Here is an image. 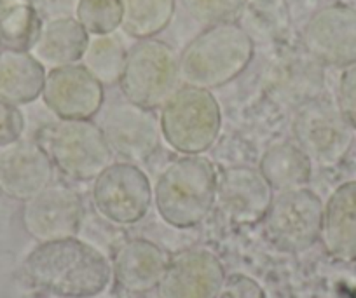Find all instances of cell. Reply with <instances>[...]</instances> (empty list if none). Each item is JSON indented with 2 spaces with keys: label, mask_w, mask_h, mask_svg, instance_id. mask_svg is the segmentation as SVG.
<instances>
[{
  "label": "cell",
  "mask_w": 356,
  "mask_h": 298,
  "mask_svg": "<svg viewBox=\"0 0 356 298\" xmlns=\"http://www.w3.org/2000/svg\"><path fill=\"white\" fill-rule=\"evenodd\" d=\"M74 18L89 35H108L121 28V0H77Z\"/></svg>",
  "instance_id": "cell-25"
},
{
  "label": "cell",
  "mask_w": 356,
  "mask_h": 298,
  "mask_svg": "<svg viewBox=\"0 0 356 298\" xmlns=\"http://www.w3.org/2000/svg\"><path fill=\"white\" fill-rule=\"evenodd\" d=\"M22 2H26V0H0V19L4 18L11 9H15L16 6L22 4Z\"/></svg>",
  "instance_id": "cell-31"
},
{
  "label": "cell",
  "mask_w": 356,
  "mask_h": 298,
  "mask_svg": "<svg viewBox=\"0 0 356 298\" xmlns=\"http://www.w3.org/2000/svg\"><path fill=\"white\" fill-rule=\"evenodd\" d=\"M121 28L136 40L154 39L170 26L177 0H121Z\"/></svg>",
  "instance_id": "cell-22"
},
{
  "label": "cell",
  "mask_w": 356,
  "mask_h": 298,
  "mask_svg": "<svg viewBox=\"0 0 356 298\" xmlns=\"http://www.w3.org/2000/svg\"><path fill=\"white\" fill-rule=\"evenodd\" d=\"M25 128L26 119L19 107L0 99V149L19 142Z\"/></svg>",
  "instance_id": "cell-27"
},
{
  "label": "cell",
  "mask_w": 356,
  "mask_h": 298,
  "mask_svg": "<svg viewBox=\"0 0 356 298\" xmlns=\"http://www.w3.org/2000/svg\"><path fill=\"white\" fill-rule=\"evenodd\" d=\"M337 105L353 131H356V63L342 68L337 88Z\"/></svg>",
  "instance_id": "cell-28"
},
{
  "label": "cell",
  "mask_w": 356,
  "mask_h": 298,
  "mask_svg": "<svg viewBox=\"0 0 356 298\" xmlns=\"http://www.w3.org/2000/svg\"><path fill=\"white\" fill-rule=\"evenodd\" d=\"M35 140L60 171L74 181H93L114 163L100 126L84 119H56L40 126Z\"/></svg>",
  "instance_id": "cell-4"
},
{
  "label": "cell",
  "mask_w": 356,
  "mask_h": 298,
  "mask_svg": "<svg viewBox=\"0 0 356 298\" xmlns=\"http://www.w3.org/2000/svg\"><path fill=\"white\" fill-rule=\"evenodd\" d=\"M91 201L104 220L126 227L142 222L154 204V187L135 163H112L93 180Z\"/></svg>",
  "instance_id": "cell-8"
},
{
  "label": "cell",
  "mask_w": 356,
  "mask_h": 298,
  "mask_svg": "<svg viewBox=\"0 0 356 298\" xmlns=\"http://www.w3.org/2000/svg\"><path fill=\"white\" fill-rule=\"evenodd\" d=\"M84 218V204L77 192L67 185H53L25 201L23 227L35 241L47 242L74 238Z\"/></svg>",
  "instance_id": "cell-11"
},
{
  "label": "cell",
  "mask_w": 356,
  "mask_h": 298,
  "mask_svg": "<svg viewBox=\"0 0 356 298\" xmlns=\"http://www.w3.org/2000/svg\"><path fill=\"white\" fill-rule=\"evenodd\" d=\"M53 176V163L35 140L0 149V190L8 197L25 203L49 187Z\"/></svg>",
  "instance_id": "cell-16"
},
{
  "label": "cell",
  "mask_w": 356,
  "mask_h": 298,
  "mask_svg": "<svg viewBox=\"0 0 356 298\" xmlns=\"http://www.w3.org/2000/svg\"><path fill=\"white\" fill-rule=\"evenodd\" d=\"M187 15L203 26L231 23L241 16L246 0H180Z\"/></svg>",
  "instance_id": "cell-26"
},
{
  "label": "cell",
  "mask_w": 356,
  "mask_h": 298,
  "mask_svg": "<svg viewBox=\"0 0 356 298\" xmlns=\"http://www.w3.org/2000/svg\"><path fill=\"white\" fill-rule=\"evenodd\" d=\"M259 171L273 190L285 192L306 187L313 173V160L297 143H276L262 154Z\"/></svg>",
  "instance_id": "cell-21"
},
{
  "label": "cell",
  "mask_w": 356,
  "mask_h": 298,
  "mask_svg": "<svg viewBox=\"0 0 356 298\" xmlns=\"http://www.w3.org/2000/svg\"><path fill=\"white\" fill-rule=\"evenodd\" d=\"M26 2H30L37 9V13L42 16V19H47L51 15V8L68 2V0H26Z\"/></svg>",
  "instance_id": "cell-30"
},
{
  "label": "cell",
  "mask_w": 356,
  "mask_h": 298,
  "mask_svg": "<svg viewBox=\"0 0 356 298\" xmlns=\"http://www.w3.org/2000/svg\"><path fill=\"white\" fill-rule=\"evenodd\" d=\"M217 298H269L262 284L252 276L243 272H234L225 276L224 284Z\"/></svg>",
  "instance_id": "cell-29"
},
{
  "label": "cell",
  "mask_w": 356,
  "mask_h": 298,
  "mask_svg": "<svg viewBox=\"0 0 356 298\" xmlns=\"http://www.w3.org/2000/svg\"><path fill=\"white\" fill-rule=\"evenodd\" d=\"M100 128L114 156L122 157L128 163H143L159 149V117L140 105L129 101L114 105Z\"/></svg>",
  "instance_id": "cell-15"
},
{
  "label": "cell",
  "mask_w": 356,
  "mask_h": 298,
  "mask_svg": "<svg viewBox=\"0 0 356 298\" xmlns=\"http://www.w3.org/2000/svg\"><path fill=\"white\" fill-rule=\"evenodd\" d=\"M323 203L307 187L278 192L262 220L267 242L283 253H302L320 241Z\"/></svg>",
  "instance_id": "cell-7"
},
{
  "label": "cell",
  "mask_w": 356,
  "mask_h": 298,
  "mask_svg": "<svg viewBox=\"0 0 356 298\" xmlns=\"http://www.w3.org/2000/svg\"><path fill=\"white\" fill-rule=\"evenodd\" d=\"M168 253L149 239H129L112 258V277L128 293L157 290L168 265Z\"/></svg>",
  "instance_id": "cell-17"
},
{
  "label": "cell",
  "mask_w": 356,
  "mask_h": 298,
  "mask_svg": "<svg viewBox=\"0 0 356 298\" xmlns=\"http://www.w3.org/2000/svg\"><path fill=\"white\" fill-rule=\"evenodd\" d=\"M275 199V190L259 167H225L217 178L215 204L234 225L262 224Z\"/></svg>",
  "instance_id": "cell-13"
},
{
  "label": "cell",
  "mask_w": 356,
  "mask_h": 298,
  "mask_svg": "<svg viewBox=\"0 0 356 298\" xmlns=\"http://www.w3.org/2000/svg\"><path fill=\"white\" fill-rule=\"evenodd\" d=\"M23 267L37 288L58 298H95L114 279L105 253L77 235L39 242Z\"/></svg>",
  "instance_id": "cell-1"
},
{
  "label": "cell",
  "mask_w": 356,
  "mask_h": 298,
  "mask_svg": "<svg viewBox=\"0 0 356 298\" xmlns=\"http://www.w3.org/2000/svg\"><path fill=\"white\" fill-rule=\"evenodd\" d=\"M297 145L320 166L341 163L353 145V128L337 104L314 99L304 105L293 119Z\"/></svg>",
  "instance_id": "cell-9"
},
{
  "label": "cell",
  "mask_w": 356,
  "mask_h": 298,
  "mask_svg": "<svg viewBox=\"0 0 356 298\" xmlns=\"http://www.w3.org/2000/svg\"><path fill=\"white\" fill-rule=\"evenodd\" d=\"M320 241L337 262H356V180L339 185L323 204Z\"/></svg>",
  "instance_id": "cell-18"
},
{
  "label": "cell",
  "mask_w": 356,
  "mask_h": 298,
  "mask_svg": "<svg viewBox=\"0 0 356 298\" xmlns=\"http://www.w3.org/2000/svg\"><path fill=\"white\" fill-rule=\"evenodd\" d=\"M104 88L82 65L75 63L51 68L40 98L58 119L91 121L104 107Z\"/></svg>",
  "instance_id": "cell-12"
},
{
  "label": "cell",
  "mask_w": 356,
  "mask_h": 298,
  "mask_svg": "<svg viewBox=\"0 0 356 298\" xmlns=\"http://www.w3.org/2000/svg\"><path fill=\"white\" fill-rule=\"evenodd\" d=\"M178 54L159 39L136 40L126 54L119 88L126 101L149 110L161 108L180 88Z\"/></svg>",
  "instance_id": "cell-6"
},
{
  "label": "cell",
  "mask_w": 356,
  "mask_h": 298,
  "mask_svg": "<svg viewBox=\"0 0 356 298\" xmlns=\"http://www.w3.org/2000/svg\"><path fill=\"white\" fill-rule=\"evenodd\" d=\"M161 136L178 154L203 156L217 142L222 108L208 89L180 85L161 107Z\"/></svg>",
  "instance_id": "cell-5"
},
{
  "label": "cell",
  "mask_w": 356,
  "mask_h": 298,
  "mask_svg": "<svg viewBox=\"0 0 356 298\" xmlns=\"http://www.w3.org/2000/svg\"><path fill=\"white\" fill-rule=\"evenodd\" d=\"M44 19L30 2H22L0 19L2 49L30 51L42 30Z\"/></svg>",
  "instance_id": "cell-24"
},
{
  "label": "cell",
  "mask_w": 356,
  "mask_h": 298,
  "mask_svg": "<svg viewBox=\"0 0 356 298\" xmlns=\"http://www.w3.org/2000/svg\"><path fill=\"white\" fill-rule=\"evenodd\" d=\"M89 35L74 16H58L44 19L42 30L30 53L46 68L67 67L82 60Z\"/></svg>",
  "instance_id": "cell-19"
},
{
  "label": "cell",
  "mask_w": 356,
  "mask_h": 298,
  "mask_svg": "<svg viewBox=\"0 0 356 298\" xmlns=\"http://www.w3.org/2000/svg\"><path fill=\"white\" fill-rule=\"evenodd\" d=\"M217 178V169L207 157L171 160L154 185V206L161 220L178 231L203 224L215 206Z\"/></svg>",
  "instance_id": "cell-3"
},
{
  "label": "cell",
  "mask_w": 356,
  "mask_h": 298,
  "mask_svg": "<svg viewBox=\"0 0 356 298\" xmlns=\"http://www.w3.org/2000/svg\"><path fill=\"white\" fill-rule=\"evenodd\" d=\"M0 51H2V44H0Z\"/></svg>",
  "instance_id": "cell-32"
},
{
  "label": "cell",
  "mask_w": 356,
  "mask_h": 298,
  "mask_svg": "<svg viewBox=\"0 0 356 298\" xmlns=\"http://www.w3.org/2000/svg\"><path fill=\"white\" fill-rule=\"evenodd\" d=\"M306 53L316 63L346 68L356 63V9L332 4L318 9L302 32Z\"/></svg>",
  "instance_id": "cell-10"
},
{
  "label": "cell",
  "mask_w": 356,
  "mask_h": 298,
  "mask_svg": "<svg viewBox=\"0 0 356 298\" xmlns=\"http://www.w3.org/2000/svg\"><path fill=\"white\" fill-rule=\"evenodd\" d=\"M225 276L224 263L213 251L182 249L168 260L157 295L159 298H217Z\"/></svg>",
  "instance_id": "cell-14"
},
{
  "label": "cell",
  "mask_w": 356,
  "mask_h": 298,
  "mask_svg": "<svg viewBox=\"0 0 356 298\" xmlns=\"http://www.w3.org/2000/svg\"><path fill=\"white\" fill-rule=\"evenodd\" d=\"M255 54L252 35L236 22L204 26L178 56L180 78L194 88H224L250 67Z\"/></svg>",
  "instance_id": "cell-2"
},
{
  "label": "cell",
  "mask_w": 356,
  "mask_h": 298,
  "mask_svg": "<svg viewBox=\"0 0 356 298\" xmlns=\"http://www.w3.org/2000/svg\"><path fill=\"white\" fill-rule=\"evenodd\" d=\"M128 49L115 33L93 35L89 39L81 65L104 85H115L121 81Z\"/></svg>",
  "instance_id": "cell-23"
},
{
  "label": "cell",
  "mask_w": 356,
  "mask_h": 298,
  "mask_svg": "<svg viewBox=\"0 0 356 298\" xmlns=\"http://www.w3.org/2000/svg\"><path fill=\"white\" fill-rule=\"evenodd\" d=\"M46 67L30 51H0V99L23 107L42 94Z\"/></svg>",
  "instance_id": "cell-20"
}]
</instances>
